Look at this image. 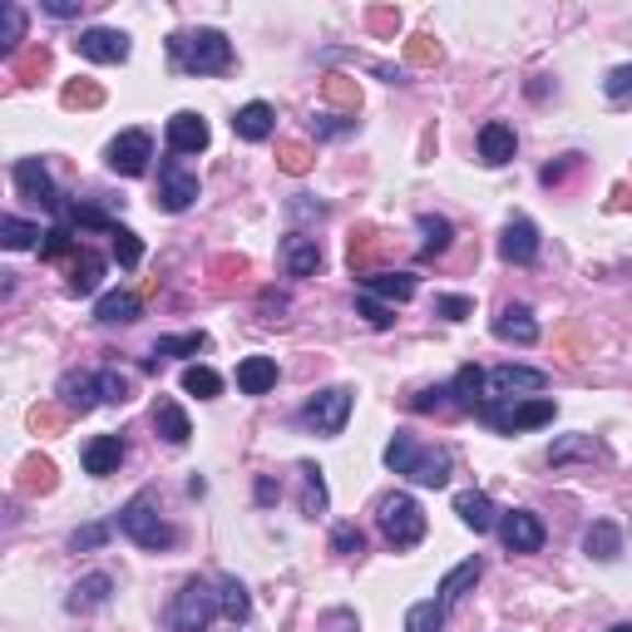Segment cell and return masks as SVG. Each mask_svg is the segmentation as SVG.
I'll use <instances>...</instances> for the list:
<instances>
[{
    "label": "cell",
    "mask_w": 632,
    "mask_h": 632,
    "mask_svg": "<svg viewBox=\"0 0 632 632\" xmlns=\"http://www.w3.org/2000/svg\"><path fill=\"white\" fill-rule=\"evenodd\" d=\"M385 470L405 474L410 484H425V489H444L454 474V454L444 444L415 440L410 430H395V440L385 444Z\"/></svg>",
    "instance_id": "cell-1"
},
{
    "label": "cell",
    "mask_w": 632,
    "mask_h": 632,
    "mask_svg": "<svg viewBox=\"0 0 632 632\" xmlns=\"http://www.w3.org/2000/svg\"><path fill=\"white\" fill-rule=\"evenodd\" d=\"M168 55L183 75H227L233 69V40L213 25H198L168 40Z\"/></svg>",
    "instance_id": "cell-2"
},
{
    "label": "cell",
    "mask_w": 632,
    "mask_h": 632,
    "mask_svg": "<svg viewBox=\"0 0 632 632\" xmlns=\"http://www.w3.org/2000/svg\"><path fill=\"white\" fill-rule=\"evenodd\" d=\"M119 533L124 539H134L138 549H148V553H168V549H178V529L158 514V504H154V494H134V499L119 509Z\"/></svg>",
    "instance_id": "cell-3"
},
{
    "label": "cell",
    "mask_w": 632,
    "mask_h": 632,
    "mask_svg": "<svg viewBox=\"0 0 632 632\" xmlns=\"http://www.w3.org/2000/svg\"><path fill=\"white\" fill-rule=\"evenodd\" d=\"M223 612V598H217L213 583L188 578L183 588L173 592V602L163 608V628L168 632H207V622Z\"/></svg>",
    "instance_id": "cell-4"
},
{
    "label": "cell",
    "mask_w": 632,
    "mask_h": 632,
    "mask_svg": "<svg viewBox=\"0 0 632 632\" xmlns=\"http://www.w3.org/2000/svg\"><path fill=\"white\" fill-rule=\"evenodd\" d=\"M474 415H479V420L489 425L494 435H519V430H539V425H553L558 405L543 400V395H529V400H484Z\"/></svg>",
    "instance_id": "cell-5"
},
{
    "label": "cell",
    "mask_w": 632,
    "mask_h": 632,
    "mask_svg": "<svg viewBox=\"0 0 632 632\" xmlns=\"http://www.w3.org/2000/svg\"><path fill=\"white\" fill-rule=\"evenodd\" d=\"M375 523H381V533H385V543H391L395 553L400 549H415V543L425 539V509L410 499V494H385L381 504H375Z\"/></svg>",
    "instance_id": "cell-6"
},
{
    "label": "cell",
    "mask_w": 632,
    "mask_h": 632,
    "mask_svg": "<svg viewBox=\"0 0 632 632\" xmlns=\"http://www.w3.org/2000/svg\"><path fill=\"white\" fill-rule=\"evenodd\" d=\"M351 405H356V391L351 385H326V391H316L312 400L296 410V420L306 425V430H316V435H341L346 430V420H351Z\"/></svg>",
    "instance_id": "cell-7"
},
{
    "label": "cell",
    "mask_w": 632,
    "mask_h": 632,
    "mask_svg": "<svg viewBox=\"0 0 632 632\" xmlns=\"http://www.w3.org/2000/svg\"><path fill=\"white\" fill-rule=\"evenodd\" d=\"M10 178H15V193H20V198H30V203L49 207V213H65V207H69V198L59 193V183L49 178L45 158H15Z\"/></svg>",
    "instance_id": "cell-8"
},
{
    "label": "cell",
    "mask_w": 632,
    "mask_h": 632,
    "mask_svg": "<svg viewBox=\"0 0 632 632\" xmlns=\"http://www.w3.org/2000/svg\"><path fill=\"white\" fill-rule=\"evenodd\" d=\"M148 158H154V134H148V128H124V134L109 138V148H104L109 173H119V178H144Z\"/></svg>",
    "instance_id": "cell-9"
},
{
    "label": "cell",
    "mask_w": 632,
    "mask_h": 632,
    "mask_svg": "<svg viewBox=\"0 0 632 632\" xmlns=\"http://www.w3.org/2000/svg\"><path fill=\"white\" fill-rule=\"evenodd\" d=\"M549 391V375L533 365H494L484 371V400H529V395Z\"/></svg>",
    "instance_id": "cell-10"
},
{
    "label": "cell",
    "mask_w": 632,
    "mask_h": 632,
    "mask_svg": "<svg viewBox=\"0 0 632 632\" xmlns=\"http://www.w3.org/2000/svg\"><path fill=\"white\" fill-rule=\"evenodd\" d=\"M198 193H203V183H198L193 168H183L178 158L158 163V207H163V213H188V207L198 203Z\"/></svg>",
    "instance_id": "cell-11"
},
{
    "label": "cell",
    "mask_w": 632,
    "mask_h": 632,
    "mask_svg": "<svg viewBox=\"0 0 632 632\" xmlns=\"http://www.w3.org/2000/svg\"><path fill=\"white\" fill-rule=\"evenodd\" d=\"M543 539H549V529H543V519L533 509H504L499 514V543L509 553H539Z\"/></svg>",
    "instance_id": "cell-12"
},
{
    "label": "cell",
    "mask_w": 632,
    "mask_h": 632,
    "mask_svg": "<svg viewBox=\"0 0 632 632\" xmlns=\"http://www.w3.org/2000/svg\"><path fill=\"white\" fill-rule=\"evenodd\" d=\"M75 49L84 59H94V65H124L128 59V35L124 30H109V25H89V30H79V40H75Z\"/></svg>",
    "instance_id": "cell-13"
},
{
    "label": "cell",
    "mask_w": 632,
    "mask_h": 632,
    "mask_svg": "<svg viewBox=\"0 0 632 632\" xmlns=\"http://www.w3.org/2000/svg\"><path fill=\"white\" fill-rule=\"evenodd\" d=\"M207 138H213V128H207V119L193 114V109H178V114L168 119V128H163L168 154H203Z\"/></svg>",
    "instance_id": "cell-14"
},
{
    "label": "cell",
    "mask_w": 632,
    "mask_h": 632,
    "mask_svg": "<svg viewBox=\"0 0 632 632\" xmlns=\"http://www.w3.org/2000/svg\"><path fill=\"white\" fill-rule=\"evenodd\" d=\"M55 395H59V410L65 415H89L94 405H104V395H99V375H89V371H65L59 385H55Z\"/></svg>",
    "instance_id": "cell-15"
},
{
    "label": "cell",
    "mask_w": 632,
    "mask_h": 632,
    "mask_svg": "<svg viewBox=\"0 0 632 632\" xmlns=\"http://www.w3.org/2000/svg\"><path fill=\"white\" fill-rule=\"evenodd\" d=\"M539 227L529 223V217H509L504 223V233H499V257L504 262H514V267H529V262H539Z\"/></svg>",
    "instance_id": "cell-16"
},
{
    "label": "cell",
    "mask_w": 632,
    "mask_h": 632,
    "mask_svg": "<svg viewBox=\"0 0 632 632\" xmlns=\"http://www.w3.org/2000/svg\"><path fill=\"white\" fill-rule=\"evenodd\" d=\"M454 514H460V523L464 529H474V533H489V529H499V504L489 499L484 489H464V494H454Z\"/></svg>",
    "instance_id": "cell-17"
},
{
    "label": "cell",
    "mask_w": 632,
    "mask_h": 632,
    "mask_svg": "<svg viewBox=\"0 0 632 632\" xmlns=\"http://www.w3.org/2000/svg\"><path fill=\"white\" fill-rule=\"evenodd\" d=\"M282 267H286V276H316L321 272V242L306 233H286L282 237Z\"/></svg>",
    "instance_id": "cell-18"
},
{
    "label": "cell",
    "mask_w": 632,
    "mask_h": 632,
    "mask_svg": "<svg viewBox=\"0 0 632 632\" xmlns=\"http://www.w3.org/2000/svg\"><path fill=\"white\" fill-rule=\"evenodd\" d=\"M79 460H84V474H94V479L119 474V464H124V435H94Z\"/></svg>",
    "instance_id": "cell-19"
},
{
    "label": "cell",
    "mask_w": 632,
    "mask_h": 632,
    "mask_svg": "<svg viewBox=\"0 0 632 632\" xmlns=\"http://www.w3.org/2000/svg\"><path fill=\"white\" fill-rule=\"evenodd\" d=\"M494 336H499V341H514V346H533L539 341V321H533V312L523 302H509L499 316H494Z\"/></svg>",
    "instance_id": "cell-20"
},
{
    "label": "cell",
    "mask_w": 632,
    "mask_h": 632,
    "mask_svg": "<svg viewBox=\"0 0 632 632\" xmlns=\"http://www.w3.org/2000/svg\"><path fill=\"white\" fill-rule=\"evenodd\" d=\"M514 148H519V138H514V128L504 124V119H489V124L479 128V158L489 168L514 163Z\"/></svg>",
    "instance_id": "cell-21"
},
{
    "label": "cell",
    "mask_w": 632,
    "mask_h": 632,
    "mask_svg": "<svg viewBox=\"0 0 632 632\" xmlns=\"http://www.w3.org/2000/svg\"><path fill=\"white\" fill-rule=\"evenodd\" d=\"M272 128H276V114H272V104H262V99H252V104H242L233 114V134L247 138V144H262V138H272Z\"/></svg>",
    "instance_id": "cell-22"
},
{
    "label": "cell",
    "mask_w": 632,
    "mask_h": 632,
    "mask_svg": "<svg viewBox=\"0 0 632 632\" xmlns=\"http://www.w3.org/2000/svg\"><path fill=\"white\" fill-rule=\"evenodd\" d=\"M415 272H381V267H375L371 276H361V292H371V296H381V302H410L415 296Z\"/></svg>",
    "instance_id": "cell-23"
},
{
    "label": "cell",
    "mask_w": 632,
    "mask_h": 632,
    "mask_svg": "<svg viewBox=\"0 0 632 632\" xmlns=\"http://www.w3.org/2000/svg\"><path fill=\"white\" fill-rule=\"evenodd\" d=\"M109 592H114V578H109V573H84V578L69 588L65 608L69 612H94V608H104V602H109Z\"/></svg>",
    "instance_id": "cell-24"
},
{
    "label": "cell",
    "mask_w": 632,
    "mask_h": 632,
    "mask_svg": "<svg viewBox=\"0 0 632 632\" xmlns=\"http://www.w3.org/2000/svg\"><path fill=\"white\" fill-rule=\"evenodd\" d=\"M583 553H588V558H598V563L622 558V529L612 519H592L588 533H583Z\"/></svg>",
    "instance_id": "cell-25"
},
{
    "label": "cell",
    "mask_w": 632,
    "mask_h": 632,
    "mask_svg": "<svg viewBox=\"0 0 632 632\" xmlns=\"http://www.w3.org/2000/svg\"><path fill=\"white\" fill-rule=\"evenodd\" d=\"M272 385H276L272 356H242V361H237V391L242 395H267Z\"/></svg>",
    "instance_id": "cell-26"
},
{
    "label": "cell",
    "mask_w": 632,
    "mask_h": 632,
    "mask_svg": "<svg viewBox=\"0 0 632 632\" xmlns=\"http://www.w3.org/2000/svg\"><path fill=\"white\" fill-rule=\"evenodd\" d=\"M144 316V302H138L134 292H104L94 302V321H104V326H128V321H138Z\"/></svg>",
    "instance_id": "cell-27"
},
{
    "label": "cell",
    "mask_w": 632,
    "mask_h": 632,
    "mask_svg": "<svg viewBox=\"0 0 632 632\" xmlns=\"http://www.w3.org/2000/svg\"><path fill=\"white\" fill-rule=\"evenodd\" d=\"M99 276H104V257L94 252V247H79L75 262H69V296H89L99 286Z\"/></svg>",
    "instance_id": "cell-28"
},
{
    "label": "cell",
    "mask_w": 632,
    "mask_h": 632,
    "mask_svg": "<svg viewBox=\"0 0 632 632\" xmlns=\"http://www.w3.org/2000/svg\"><path fill=\"white\" fill-rule=\"evenodd\" d=\"M296 474H302V514H306V519H321V514L331 509V494H326L321 464L302 460V464H296Z\"/></svg>",
    "instance_id": "cell-29"
},
{
    "label": "cell",
    "mask_w": 632,
    "mask_h": 632,
    "mask_svg": "<svg viewBox=\"0 0 632 632\" xmlns=\"http://www.w3.org/2000/svg\"><path fill=\"white\" fill-rule=\"evenodd\" d=\"M207 351V331H183V336H158L154 356H148V371H158V361H173V356H198Z\"/></svg>",
    "instance_id": "cell-30"
},
{
    "label": "cell",
    "mask_w": 632,
    "mask_h": 632,
    "mask_svg": "<svg viewBox=\"0 0 632 632\" xmlns=\"http://www.w3.org/2000/svg\"><path fill=\"white\" fill-rule=\"evenodd\" d=\"M154 430L163 435L168 444H188L193 440V425H188V410L178 400H158L154 405Z\"/></svg>",
    "instance_id": "cell-31"
},
{
    "label": "cell",
    "mask_w": 632,
    "mask_h": 632,
    "mask_svg": "<svg viewBox=\"0 0 632 632\" xmlns=\"http://www.w3.org/2000/svg\"><path fill=\"white\" fill-rule=\"evenodd\" d=\"M450 400H454V410H479L484 405V371L479 365H460V371H454Z\"/></svg>",
    "instance_id": "cell-32"
},
{
    "label": "cell",
    "mask_w": 632,
    "mask_h": 632,
    "mask_svg": "<svg viewBox=\"0 0 632 632\" xmlns=\"http://www.w3.org/2000/svg\"><path fill=\"white\" fill-rule=\"evenodd\" d=\"M479 573H484V558H479V553H474V558H464L460 568L444 573V578H440V602H444V608H450V602H460L464 592L479 583Z\"/></svg>",
    "instance_id": "cell-33"
},
{
    "label": "cell",
    "mask_w": 632,
    "mask_h": 632,
    "mask_svg": "<svg viewBox=\"0 0 632 632\" xmlns=\"http://www.w3.org/2000/svg\"><path fill=\"white\" fill-rule=\"evenodd\" d=\"M415 227H420V257H440V252H450V242H454V227H450V217H440V213H420L415 217Z\"/></svg>",
    "instance_id": "cell-34"
},
{
    "label": "cell",
    "mask_w": 632,
    "mask_h": 632,
    "mask_svg": "<svg viewBox=\"0 0 632 632\" xmlns=\"http://www.w3.org/2000/svg\"><path fill=\"white\" fill-rule=\"evenodd\" d=\"M35 242H45L40 223H25V217H15V213L0 217V247H5V252H25V247H35Z\"/></svg>",
    "instance_id": "cell-35"
},
{
    "label": "cell",
    "mask_w": 632,
    "mask_h": 632,
    "mask_svg": "<svg viewBox=\"0 0 632 632\" xmlns=\"http://www.w3.org/2000/svg\"><path fill=\"white\" fill-rule=\"evenodd\" d=\"M602 444L592 435H563V440L549 444V464H568V460H598Z\"/></svg>",
    "instance_id": "cell-36"
},
{
    "label": "cell",
    "mask_w": 632,
    "mask_h": 632,
    "mask_svg": "<svg viewBox=\"0 0 632 632\" xmlns=\"http://www.w3.org/2000/svg\"><path fill=\"white\" fill-rule=\"evenodd\" d=\"M217 598H223V618L227 622H247V618H252V598H247V588L237 578L217 583Z\"/></svg>",
    "instance_id": "cell-37"
},
{
    "label": "cell",
    "mask_w": 632,
    "mask_h": 632,
    "mask_svg": "<svg viewBox=\"0 0 632 632\" xmlns=\"http://www.w3.org/2000/svg\"><path fill=\"white\" fill-rule=\"evenodd\" d=\"M20 40H25V10H20V5H0V55L15 59Z\"/></svg>",
    "instance_id": "cell-38"
},
{
    "label": "cell",
    "mask_w": 632,
    "mask_h": 632,
    "mask_svg": "<svg viewBox=\"0 0 632 632\" xmlns=\"http://www.w3.org/2000/svg\"><path fill=\"white\" fill-rule=\"evenodd\" d=\"M183 391L198 395V400H217V395H223V375H217L213 365H188V371H183Z\"/></svg>",
    "instance_id": "cell-39"
},
{
    "label": "cell",
    "mask_w": 632,
    "mask_h": 632,
    "mask_svg": "<svg viewBox=\"0 0 632 632\" xmlns=\"http://www.w3.org/2000/svg\"><path fill=\"white\" fill-rule=\"evenodd\" d=\"M444 628V602L440 598H425L405 612V632H440Z\"/></svg>",
    "instance_id": "cell-40"
},
{
    "label": "cell",
    "mask_w": 632,
    "mask_h": 632,
    "mask_svg": "<svg viewBox=\"0 0 632 632\" xmlns=\"http://www.w3.org/2000/svg\"><path fill=\"white\" fill-rule=\"evenodd\" d=\"M79 252V237H75V227H49L45 233V242H40V257H45V262H59V257H75Z\"/></svg>",
    "instance_id": "cell-41"
},
{
    "label": "cell",
    "mask_w": 632,
    "mask_h": 632,
    "mask_svg": "<svg viewBox=\"0 0 632 632\" xmlns=\"http://www.w3.org/2000/svg\"><path fill=\"white\" fill-rule=\"evenodd\" d=\"M109 237H114V257H119V267H124V272H134V267L144 262V242H138V233H134V227L119 223Z\"/></svg>",
    "instance_id": "cell-42"
},
{
    "label": "cell",
    "mask_w": 632,
    "mask_h": 632,
    "mask_svg": "<svg viewBox=\"0 0 632 632\" xmlns=\"http://www.w3.org/2000/svg\"><path fill=\"white\" fill-rule=\"evenodd\" d=\"M331 553H341V558H361L365 533L356 529V523H336V529H331Z\"/></svg>",
    "instance_id": "cell-43"
},
{
    "label": "cell",
    "mask_w": 632,
    "mask_h": 632,
    "mask_svg": "<svg viewBox=\"0 0 632 632\" xmlns=\"http://www.w3.org/2000/svg\"><path fill=\"white\" fill-rule=\"evenodd\" d=\"M356 312H361L365 321L375 326V331H385V326L395 321V306H391V302H381V296H371V292H361V296H356Z\"/></svg>",
    "instance_id": "cell-44"
},
{
    "label": "cell",
    "mask_w": 632,
    "mask_h": 632,
    "mask_svg": "<svg viewBox=\"0 0 632 632\" xmlns=\"http://www.w3.org/2000/svg\"><path fill=\"white\" fill-rule=\"evenodd\" d=\"M119 523H84V529H75L69 533V549L75 553H89V549H104L109 543V533H114Z\"/></svg>",
    "instance_id": "cell-45"
},
{
    "label": "cell",
    "mask_w": 632,
    "mask_h": 632,
    "mask_svg": "<svg viewBox=\"0 0 632 632\" xmlns=\"http://www.w3.org/2000/svg\"><path fill=\"white\" fill-rule=\"evenodd\" d=\"M405 405H410L415 415H430V410H450L454 400H450V385H430V391H415Z\"/></svg>",
    "instance_id": "cell-46"
},
{
    "label": "cell",
    "mask_w": 632,
    "mask_h": 632,
    "mask_svg": "<svg viewBox=\"0 0 632 632\" xmlns=\"http://www.w3.org/2000/svg\"><path fill=\"white\" fill-rule=\"evenodd\" d=\"M94 375H99V395H104V405L128 400V375H119L114 365H104V371H94Z\"/></svg>",
    "instance_id": "cell-47"
},
{
    "label": "cell",
    "mask_w": 632,
    "mask_h": 632,
    "mask_svg": "<svg viewBox=\"0 0 632 632\" xmlns=\"http://www.w3.org/2000/svg\"><path fill=\"white\" fill-rule=\"evenodd\" d=\"M602 94H608L612 104H622V99L632 94V65H618V69H608V79H602Z\"/></svg>",
    "instance_id": "cell-48"
},
{
    "label": "cell",
    "mask_w": 632,
    "mask_h": 632,
    "mask_svg": "<svg viewBox=\"0 0 632 632\" xmlns=\"http://www.w3.org/2000/svg\"><path fill=\"white\" fill-rule=\"evenodd\" d=\"M326 99L341 104L351 119H356V109H361V94H356V84H346V79H326Z\"/></svg>",
    "instance_id": "cell-49"
},
{
    "label": "cell",
    "mask_w": 632,
    "mask_h": 632,
    "mask_svg": "<svg viewBox=\"0 0 632 632\" xmlns=\"http://www.w3.org/2000/svg\"><path fill=\"white\" fill-rule=\"evenodd\" d=\"M99 99H104V89H99V84H84V79H79V84H65V104L69 109H94Z\"/></svg>",
    "instance_id": "cell-50"
},
{
    "label": "cell",
    "mask_w": 632,
    "mask_h": 632,
    "mask_svg": "<svg viewBox=\"0 0 632 632\" xmlns=\"http://www.w3.org/2000/svg\"><path fill=\"white\" fill-rule=\"evenodd\" d=\"M474 312V302L470 296H435V316H444V321H464V316Z\"/></svg>",
    "instance_id": "cell-51"
},
{
    "label": "cell",
    "mask_w": 632,
    "mask_h": 632,
    "mask_svg": "<svg viewBox=\"0 0 632 632\" xmlns=\"http://www.w3.org/2000/svg\"><path fill=\"white\" fill-rule=\"evenodd\" d=\"M282 168H286V173H306V168H312V148H306V144H282Z\"/></svg>",
    "instance_id": "cell-52"
},
{
    "label": "cell",
    "mask_w": 632,
    "mask_h": 632,
    "mask_svg": "<svg viewBox=\"0 0 632 632\" xmlns=\"http://www.w3.org/2000/svg\"><path fill=\"white\" fill-rule=\"evenodd\" d=\"M252 499L262 504V509H272V504L282 499V484H276L272 474H257V484H252Z\"/></svg>",
    "instance_id": "cell-53"
},
{
    "label": "cell",
    "mask_w": 632,
    "mask_h": 632,
    "mask_svg": "<svg viewBox=\"0 0 632 632\" xmlns=\"http://www.w3.org/2000/svg\"><path fill=\"white\" fill-rule=\"evenodd\" d=\"M573 168H578V154H563V163H549V168H543V173H539V183H563V178H568L573 173Z\"/></svg>",
    "instance_id": "cell-54"
},
{
    "label": "cell",
    "mask_w": 632,
    "mask_h": 632,
    "mask_svg": "<svg viewBox=\"0 0 632 632\" xmlns=\"http://www.w3.org/2000/svg\"><path fill=\"white\" fill-rule=\"evenodd\" d=\"M321 628H326V632H361V628H356V618H351L346 608H331V612H326Z\"/></svg>",
    "instance_id": "cell-55"
},
{
    "label": "cell",
    "mask_w": 632,
    "mask_h": 632,
    "mask_svg": "<svg viewBox=\"0 0 632 632\" xmlns=\"http://www.w3.org/2000/svg\"><path fill=\"white\" fill-rule=\"evenodd\" d=\"M10 65H15V75H40V69H45L49 65V55H45V49H30V55L25 59H10Z\"/></svg>",
    "instance_id": "cell-56"
},
{
    "label": "cell",
    "mask_w": 632,
    "mask_h": 632,
    "mask_svg": "<svg viewBox=\"0 0 632 632\" xmlns=\"http://www.w3.org/2000/svg\"><path fill=\"white\" fill-rule=\"evenodd\" d=\"M79 5H84V0H40V10H45V15H55V20L79 15Z\"/></svg>",
    "instance_id": "cell-57"
},
{
    "label": "cell",
    "mask_w": 632,
    "mask_h": 632,
    "mask_svg": "<svg viewBox=\"0 0 632 632\" xmlns=\"http://www.w3.org/2000/svg\"><path fill=\"white\" fill-rule=\"evenodd\" d=\"M410 59H415V65H430V59H440V49H435L430 40L420 35V40H415V45H410Z\"/></svg>",
    "instance_id": "cell-58"
},
{
    "label": "cell",
    "mask_w": 632,
    "mask_h": 632,
    "mask_svg": "<svg viewBox=\"0 0 632 632\" xmlns=\"http://www.w3.org/2000/svg\"><path fill=\"white\" fill-rule=\"evenodd\" d=\"M371 25H375V30H391V25H400V15H395V10H375Z\"/></svg>",
    "instance_id": "cell-59"
},
{
    "label": "cell",
    "mask_w": 632,
    "mask_h": 632,
    "mask_svg": "<svg viewBox=\"0 0 632 632\" xmlns=\"http://www.w3.org/2000/svg\"><path fill=\"white\" fill-rule=\"evenodd\" d=\"M608 632H632V622H618V628H608Z\"/></svg>",
    "instance_id": "cell-60"
}]
</instances>
